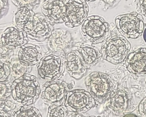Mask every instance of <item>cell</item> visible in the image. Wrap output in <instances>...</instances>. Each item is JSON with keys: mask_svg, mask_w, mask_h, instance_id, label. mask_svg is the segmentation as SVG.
<instances>
[{"mask_svg": "<svg viewBox=\"0 0 146 117\" xmlns=\"http://www.w3.org/2000/svg\"><path fill=\"white\" fill-rule=\"evenodd\" d=\"M11 97L22 105H31L37 100L41 93L38 80L34 76L26 74L13 80L11 85Z\"/></svg>", "mask_w": 146, "mask_h": 117, "instance_id": "6da1fadb", "label": "cell"}, {"mask_svg": "<svg viewBox=\"0 0 146 117\" xmlns=\"http://www.w3.org/2000/svg\"><path fill=\"white\" fill-rule=\"evenodd\" d=\"M13 117H42L38 110L31 105H21L14 112Z\"/></svg>", "mask_w": 146, "mask_h": 117, "instance_id": "44dd1931", "label": "cell"}, {"mask_svg": "<svg viewBox=\"0 0 146 117\" xmlns=\"http://www.w3.org/2000/svg\"><path fill=\"white\" fill-rule=\"evenodd\" d=\"M86 1L88 2H93L94 1H96V0H85Z\"/></svg>", "mask_w": 146, "mask_h": 117, "instance_id": "e575fe53", "label": "cell"}, {"mask_svg": "<svg viewBox=\"0 0 146 117\" xmlns=\"http://www.w3.org/2000/svg\"><path fill=\"white\" fill-rule=\"evenodd\" d=\"M139 6L141 12L146 17V0H139Z\"/></svg>", "mask_w": 146, "mask_h": 117, "instance_id": "4dcf8cb0", "label": "cell"}, {"mask_svg": "<svg viewBox=\"0 0 146 117\" xmlns=\"http://www.w3.org/2000/svg\"><path fill=\"white\" fill-rule=\"evenodd\" d=\"M54 26L43 15L38 13H35L21 29L26 32L29 38L41 42L48 39L54 29Z\"/></svg>", "mask_w": 146, "mask_h": 117, "instance_id": "52a82bcc", "label": "cell"}, {"mask_svg": "<svg viewBox=\"0 0 146 117\" xmlns=\"http://www.w3.org/2000/svg\"><path fill=\"white\" fill-rule=\"evenodd\" d=\"M17 109V104L9 100L0 101V117H13L14 112Z\"/></svg>", "mask_w": 146, "mask_h": 117, "instance_id": "7402d4cb", "label": "cell"}, {"mask_svg": "<svg viewBox=\"0 0 146 117\" xmlns=\"http://www.w3.org/2000/svg\"><path fill=\"white\" fill-rule=\"evenodd\" d=\"M85 84L88 92L99 103H103L110 98L113 88L110 77L99 72L90 74L85 79Z\"/></svg>", "mask_w": 146, "mask_h": 117, "instance_id": "277c9868", "label": "cell"}, {"mask_svg": "<svg viewBox=\"0 0 146 117\" xmlns=\"http://www.w3.org/2000/svg\"><path fill=\"white\" fill-rule=\"evenodd\" d=\"M123 117H139L136 116L135 114H133V113H129L124 115Z\"/></svg>", "mask_w": 146, "mask_h": 117, "instance_id": "1f68e13d", "label": "cell"}, {"mask_svg": "<svg viewBox=\"0 0 146 117\" xmlns=\"http://www.w3.org/2000/svg\"><path fill=\"white\" fill-rule=\"evenodd\" d=\"M126 68L135 75L146 74V48H141L130 53L127 57Z\"/></svg>", "mask_w": 146, "mask_h": 117, "instance_id": "9a60e30c", "label": "cell"}, {"mask_svg": "<svg viewBox=\"0 0 146 117\" xmlns=\"http://www.w3.org/2000/svg\"><path fill=\"white\" fill-rule=\"evenodd\" d=\"M66 7L64 19L65 25L74 28L82 24L89 12L87 2L85 0H68Z\"/></svg>", "mask_w": 146, "mask_h": 117, "instance_id": "30bf717a", "label": "cell"}, {"mask_svg": "<svg viewBox=\"0 0 146 117\" xmlns=\"http://www.w3.org/2000/svg\"><path fill=\"white\" fill-rule=\"evenodd\" d=\"M8 7V0H0V19L6 13Z\"/></svg>", "mask_w": 146, "mask_h": 117, "instance_id": "f1b7e54d", "label": "cell"}, {"mask_svg": "<svg viewBox=\"0 0 146 117\" xmlns=\"http://www.w3.org/2000/svg\"><path fill=\"white\" fill-rule=\"evenodd\" d=\"M77 51L82 64L87 69L96 65L102 57L101 52L98 49L88 45H82Z\"/></svg>", "mask_w": 146, "mask_h": 117, "instance_id": "ac0fdd59", "label": "cell"}, {"mask_svg": "<svg viewBox=\"0 0 146 117\" xmlns=\"http://www.w3.org/2000/svg\"><path fill=\"white\" fill-rule=\"evenodd\" d=\"M68 111L64 105L50 106L48 110L47 117H67Z\"/></svg>", "mask_w": 146, "mask_h": 117, "instance_id": "603a6c76", "label": "cell"}, {"mask_svg": "<svg viewBox=\"0 0 146 117\" xmlns=\"http://www.w3.org/2000/svg\"><path fill=\"white\" fill-rule=\"evenodd\" d=\"M139 117H146V97L140 103L138 107Z\"/></svg>", "mask_w": 146, "mask_h": 117, "instance_id": "83f0119b", "label": "cell"}, {"mask_svg": "<svg viewBox=\"0 0 146 117\" xmlns=\"http://www.w3.org/2000/svg\"><path fill=\"white\" fill-rule=\"evenodd\" d=\"M35 13L32 9H30L27 7L18 8L14 18V25L18 29H21L23 26L28 22Z\"/></svg>", "mask_w": 146, "mask_h": 117, "instance_id": "ffe728a7", "label": "cell"}, {"mask_svg": "<svg viewBox=\"0 0 146 117\" xmlns=\"http://www.w3.org/2000/svg\"><path fill=\"white\" fill-rule=\"evenodd\" d=\"M11 83L8 80L0 82V101L8 99L11 96Z\"/></svg>", "mask_w": 146, "mask_h": 117, "instance_id": "cb8c5ba5", "label": "cell"}, {"mask_svg": "<svg viewBox=\"0 0 146 117\" xmlns=\"http://www.w3.org/2000/svg\"><path fill=\"white\" fill-rule=\"evenodd\" d=\"M64 65L70 76L75 80H80L86 74L87 69L82 64L77 50L71 51L66 53Z\"/></svg>", "mask_w": 146, "mask_h": 117, "instance_id": "5bb4252c", "label": "cell"}, {"mask_svg": "<svg viewBox=\"0 0 146 117\" xmlns=\"http://www.w3.org/2000/svg\"><path fill=\"white\" fill-rule=\"evenodd\" d=\"M74 117H83L82 116H80V115H79V114H77V115H76L75 116H74ZM88 117H100V116H89Z\"/></svg>", "mask_w": 146, "mask_h": 117, "instance_id": "836d02e7", "label": "cell"}, {"mask_svg": "<svg viewBox=\"0 0 146 117\" xmlns=\"http://www.w3.org/2000/svg\"><path fill=\"white\" fill-rule=\"evenodd\" d=\"M131 49V44L122 35H116L104 42L101 49L104 60L113 64L123 62Z\"/></svg>", "mask_w": 146, "mask_h": 117, "instance_id": "7a4b0ae2", "label": "cell"}, {"mask_svg": "<svg viewBox=\"0 0 146 117\" xmlns=\"http://www.w3.org/2000/svg\"><path fill=\"white\" fill-rule=\"evenodd\" d=\"M0 40L7 49L13 51L27 43L29 38L23 29H18L14 25L5 29L1 35Z\"/></svg>", "mask_w": 146, "mask_h": 117, "instance_id": "7c38bea8", "label": "cell"}, {"mask_svg": "<svg viewBox=\"0 0 146 117\" xmlns=\"http://www.w3.org/2000/svg\"><path fill=\"white\" fill-rule=\"evenodd\" d=\"M95 104V100L90 93L83 89L68 91L64 99V105L68 111L75 113L87 112Z\"/></svg>", "mask_w": 146, "mask_h": 117, "instance_id": "ba28073f", "label": "cell"}, {"mask_svg": "<svg viewBox=\"0 0 146 117\" xmlns=\"http://www.w3.org/2000/svg\"><path fill=\"white\" fill-rule=\"evenodd\" d=\"M6 63L10 69V76L13 77L14 80L27 74L29 70V67L25 66L21 63L18 59V56H11Z\"/></svg>", "mask_w": 146, "mask_h": 117, "instance_id": "d6986e66", "label": "cell"}, {"mask_svg": "<svg viewBox=\"0 0 146 117\" xmlns=\"http://www.w3.org/2000/svg\"><path fill=\"white\" fill-rule=\"evenodd\" d=\"M64 57L50 51L47 52L38 64L37 70L40 78L47 82L58 80L65 69Z\"/></svg>", "mask_w": 146, "mask_h": 117, "instance_id": "5b68a950", "label": "cell"}, {"mask_svg": "<svg viewBox=\"0 0 146 117\" xmlns=\"http://www.w3.org/2000/svg\"><path fill=\"white\" fill-rule=\"evenodd\" d=\"M17 56L20 62L27 67L38 64L42 57L40 46L28 43L20 48Z\"/></svg>", "mask_w": 146, "mask_h": 117, "instance_id": "2e32d148", "label": "cell"}, {"mask_svg": "<svg viewBox=\"0 0 146 117\" xmlns=\"http://www.w3.org/2000/svg\"><path fill=\"white\" fill-rule=\"evenodd\" d=\"M10 76V69L7 64L0 61V82L8 80Z\"/></svg>", "mask_w": 146, "mask_h": 117, "instance_id": "484cf974", "label": "cell"}, {"mask_svg": "<svg viewBox=\"0 0 146 117\" xmlns=\"http://www.w3.org/2000/svg\"><path fill=\"white\" fill-rule=\"evenodd\" d=\"M71 88L69 84L61 80L46 82L41 91V98L48 105H63L65 96Z\"/></svg>", "mask_w": 146, "mask_h": 117, "instance_id": "9c48e42d", "label": "cell"}, {"mask_svg": "<svg viewBox=\"0 0 146 117\" xmlns=\"http://www.w3.org/2000/svg\"><path fill=\"white\" fill-rule=\"evenodd\" d=\"M143 38H144V40L146 43V27L144 30V33H143Z\"/></svg>", "mask_w": 146, "mask_h": 117, "instance_id": "d6a6232c", "label": "cell"}, {"mask_svg": "<svg viewBox=\"0 0 146 117\" xmlns=\"http://www.w3.org/2000/svg\"><path fill=\"white\" fill-rule=\"evenodd\" d=\"M81 31L84 38L94 44L104 42L111 35L109 23L98 15L87 17L82 23Z\"/></svg>", "mask_w": 146, "mask_h": 117, "instance_id": "3957f363", "label": "cell"}, {"mask_svg": "<svg viewBox=\"0 0 146 117\" xmlns=\"http://www.w3.org/2000/svg\"><path fill=\"white\" fill-rule=\"evenodd\" d=\"M128 104L127 93L124 89L119 88L111 92L108 107L114 114L122 115L127 109Z\"/></svg>", "mask_w": 146, "mask_h": 117, "instance_id": "e0dca14e", "label": "cell"}, {"mask_svg": "<svg viewBox=\"0 0 146 117\" xmlns=\"http://www.w3.org/2000/svg\"><path fill=\"white\" fill-rule=\"evenodd\" d=\"M115 24L123 37L133 39H136L141 36L145 28L144 18L138 13L118 15L115 19Z\"/></svg>", "mask_w": 146, "mask_h": 117, "instance_id": "8992f818", "label": "cell"}, {"mask_svg": "<svg viewBox=\"0 0 146 117\" xmlns=\"http://www.w3.org/2000/svg\"><path fill=\"white\" fill-rule=\"evenodd\" d=\"M68 0H47L41 8L42 13L53 25L64 23L66 4Z\"/></svg>", "mask_w": 146, "mask_h": 117, "instance_id": "8fae6325", "label": "cell"}, {"mask_svg": "<svg viewBox=\"0 0 146 117\" xmlns=\"http://www.w3.org/2000/svg\"><path fill=\"white\" fill-rule=\"evenodd\" d=\"M14 4L18 8L25 7L32 9L40 4V0H11Z\"/></svg>", "mask_w": 146, "mask_h": 117, "instance_id": "d4e9b609", "label": "cell"}, {"mask_svg": "<svg viewBox=\"0 0 146 117\" xmlns=\"http://www.w3.org/2000/svg\"><path fill=\"white\" fill-rule=\"evenodd\" d=\"M145 83L146 84V76L145 78Z\"/></svg>", "mask_w": 146, "mask_h": 117, "instance_id": "d590c367", "label": "cell"}, {"mask_svg": "<svg viewBox=\"0 0 146 117\" xmlns=\"http://www.w3.org/2000/svg\"><path fill=\"white\" fill-rule=\"evenodd\" d=\"M107 6L112 7L116 6L120 0H102Z\"/></svg>", "mask_w": 146, "mask_h": 117, "instance_id": "f546056e", "label": "cell"}, {"mask_svg": "<svg viewBox=\"0 0 146 117\" xmlns=\"http://www.w3.org/2000/svg\"><path fill=\"white\" fill-rule=\"evenodd\" d=\"M12 51L7 49L0 40V61L6 63L10 57L9 55Z\"/></svg>", "mask_w": 146, "mask_h": 117, "instance_id": "4316f807", "label": "cell"}, {"mask_svg": "<svg viewBox=\"0 0 146 117\" xmlns=\"http://www.w3.org/2000/svg\"><path fill=\"white\" fill-rule=\"evenodd\" d=\"M72 42L71 33L65 29H54L48 38V45L50 51L54 54L61 56L65 49Z\"/></svg>", "mask_w": 146, "mask_h": 117, "instance_id": "4fadbf2b", "label": "cell"}]
</instances>
